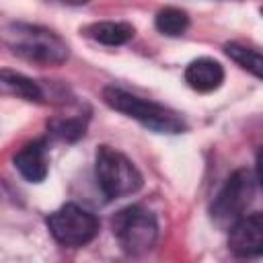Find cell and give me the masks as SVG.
<instances>
[{
  "label": "cell",
  "instance_id": "cell-1",
  "mask_svg": "<svg viewBox=\"0 0 263 263\" xmlns=\"http://www.w3.org/2000/svg\"><path fill=\"white\" fill-rule=\"evenodd\" d=\"M0 39L14 55L41 66L64 64L70 53L68 43L58 33L31 23L4 25L0 29Z\"/></svg>",
  "mask_w": 263,
  "mask_h": 263
},
{
  "label": "cell",
  "instance_id": "cell-2",
  "mask_svg": "<svg viewBox=\"0 0 263 263\" xmlns=\"http://www.w3.org/2000/svg\"><path fill=\"white\" fill-rule=\"evenodd\" d=\"M103 99L111 109L140 121L144 127H148L156 134H181L185 129V121L173 109L158 105L154 101L140 99L121 88L107 86L103 90Z\"/></svg>",
  "mask_w": 263,
  "mask_h": 263
},
{
  "label": "cell",
  "instance_id": "cell-3",
  "mask_svg": "<svg viewBox=\"0 0 263 263\" xmlns=\"http://www.w3.org/2000/svg\"><path fill=\"white\" fill-rule=\"evenodd\" d=\"M97 181L107 199H117L136 193L142 187V175L134 162L115 148L101 146L95 158Z\"/></svg>",
  "mask_w": 263,
  "mask_h": 263
},
{
  "label": "cell",
  "instance_id": "cell-4",
  "mask_svg": "<svg viewBox=\"0 0 263 263\" xmlns=\"http://www.w3.org/2000/svg\"><path fill=\"white\" fill-rule=\"evenodd\" d=\"M257 191V177L249 168H240L228 177L224 187L212 201V220L216 226L228 230L238 218L245 216Z\"/></svg>",
  "mask_w": 263,
  "mask_h": 263
},
{
  "label": "cell",
  "instance_id": "cell-5",
  "mask_svg": "<svg viewBox=\"0 0 263 263\" xmlns=\"http://www.w3.org/2000/svg\"><path fill=\"white\" fill-rule=\"evenodd\" d=\"M111 226H113V234L117 242L121 245V249L132 255L150 251L158 236L156 218L142 205H129L117 212Z\"/></svg>",
  "mask_w": 263,
  "mask_h": 263
},
{
  "label": "cell",
  "instance_id": "cell-6",
  "mask_svg": "<svg viewBox=\"0 0 263 263\" xmlns=\"http://www.w3.org/2000/svg\"><path fill=\"white\" fill-rule=\"evenodd\" d=\"M47 228L60 245L82 247L99 234V220L95 218V214L74 203H66L47 216Z\"/></svg>",
  "mask_w": 263,
  "mask_h": 263
},
{
  "label": "cell",
  "instance_id": "cell-7",
  "mask_svg": "<svg viewBox=\"0 0 263 263\" xmlns=\"http://www.w3.org/2000/svg\"><path fill=\"white\" fill-rule=\"evenodd\" d=\"M228 230V247L234 255L253 257L263 251V218L259 212L245 214Z\"/></svg>",
  "mask_w": 263,
  "mask_h": 263
},
{
  "label": "cell",
  "instance_id": "cell-8",
  "mask_svg": "<svg viewBox=\"0 0 263 263\" xmlns=\"http://www.w3.org/2000/svg\"><path fill=\"white\" fill-rule=\"evenodd\" d=\"M185 82L197 92H212L224 82V68L212 58L193 60L185 70Z\"/></svg>",
  "mask_w": 263,
  "mask_h": 263
},
{
  "label": "cell",
  "instance_id": "cell-9",
  "mask_svg": "<svg viewBox=\"0 0 263 263\" xmlns=\"http://www.w3.org/2000/svg\"><path fill=\"white\" fill-rule=\"evenodd\" d=\"M16 171L31 183H41L47 177V150L43 142L27 144L14 156Z\"/></svg>",
  "mask_w": 263,
  "mask_h": 263
},
{
  "label": "cell",
  "instance_id": "cell-10",
  "mask_svg": "<svg viewBox=\"0 0 263 263\" xmlns=\"http://www.w3.org/2000/svg\"><path fill=\"white\" fill-rule=\"evenodd\" d=\"M0 92L18 97L25 101H33V103H41L45 99V92L39 86V82L8 68H0Z\"/></svg>",
  "mask_w": 263,
  "mask_h": 263
},
{
  "label": "cell",
  "instance_id": "cell-11",
  "mask_svg": "<svg viewBox=\"0 0 263 263\" xmlns=\"http://www.w3.org/2000/svg\"><path fill=\"white\" fill-rule=\"evenodd\" d=\"M84 33L90 37V39H95V41H99V43H103V45H123V43H127L132 37H134V33H136V29L129 25V23H119V21H103V23H92V25H88L86 29H84Z\"/></svg>",
  "mask_w": 263,
  "mask_h": 263
},
{
  "label": "cell",
  "instance_id": "cell-12",
  "mask_svg": "<svg viewBox=\"0 0 263 263\" xmlns=\"http://www.w3.org/2000/svg\"><path fill=\"white\" fill-rule=\"evenodd\" d=\"M154 25H156V29H158L162 35L177 37V35H183L185 29L189 27V16H187V12L181 10V8L166 6V8H162V10L156 14Z\"/></svg>",
  "mask_w": 263,
  "mask_h": 263
},
{
  "label": "cell",
  "instance_id": "cell-13",
  "mask_svg": "<svg viewBox=\"0 0 263 263\" xmlns=\"http://www.w3.org/2000/svg\"><path fill=\"white\" fill-rule=\"evenodd\" d=\"M224 49H226L228 58H232L240 68H245V70H249L253 76L261 78V66H263V62H261V53H259L257 49L245 47V45H240V43H226Z\"/></svg>",
  "mask_w": 263,
  "mask_h": 263
},
{
  "label": "cell",
  "instance_id": "cell-14",
  "mask_svg": "<svg viewBox=\"0 0 263 263\" xmlns=\"http://www.w3.org/2000/svg\"><path fill=\"white\" fill-rule=\"evenodd\" d=\"M49 132L58 140L74 142L80 136H84V123H82V119H76V117H72V119H53L49 123Z\"/></svg>",
  "mask_w": 263,
  "mask_h": 263
},
{
  "label": "cell",
  "instance_id": "cell-15",
  "mask_svg": "<svg viewBox=\"0 0 263 263\" xmlns=\"http://www.w3.org/2000/svg\"><path fill=\"white\" fill-rule=\"evenodd\" d=\"M47 2H55V4H66V6H80V4H86L88 0H47Z\"/></svg>",
  "mask_w": 263,
  "mask_h": 263
}]
</instances>
